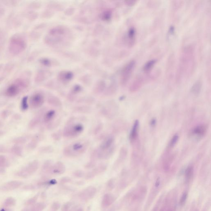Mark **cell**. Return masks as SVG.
Here are the masks:
<instances>
[{"mask_svg": "<svg viewBox=\"0 0 211 211\" xmlns=\"http://www.w3.org/2000/svg\"><path fill=\"white\" fill-rule=\"evenodd\" d=\"M84 130V127L81 123H70L65 128L63 136L65 138H72L78 136Z\"/></svg>", "mask_w": 211, "mask_h": 211, "instance_id": "5", "label": "cell"}, {"mask_svg": "<svg viewBox=\"0 0 211 211\" xmlns=\"http://www.w3.org/2000/svg\"><path fill=\"white\" fill-rule=\"evenodd\" d=\"M56 116V112L54 110L49 111L45 114L44 116L43 121L45 123L50 122L54 119Z\"/></svg>", "mask_w": 211, "mask_h": 211, "instance_id": "17", "label": "cell"}, {"mask_svg": "<svg viewBox=\"0 0 211 211\" xmlns=\"http://www.w3.org/2000/svg\"><path fill=\"white\" fill-rule=\"evenodd\" d=\"M48 102L49 104L54 107H59L62 106V102L60 100L55 96H51L49 98Z\"/></svg>", "mask_w": 211, "mask_h": 211, "instance_id": "19", "label": "cell"}, {"mask_svg": "<svg viewBox=\"0 0 211 211\" xmlns=\"http://www.w3.org/2000/svg\"><path fill=\"white\" fill-rule=\"evenodd\" d=\"M178 136H177V135L174 136V137H173V139H172L171 141V147H174L176 143H177V141H178Z\"/></svg>", "mask_w": 211, "mask_h": 211, "instance_id": "37", "label": "cell"}, {"mask_svg": "<svg viewBox=\"0 0 211 211\" xmlns=\"http://www.w3.org/2000/svg\"><path fill=\"white\" fill-rule=\"evenodd\" d=\"M21 211H30V209H28V208H25L23 209Z\"/></svg>", "mask_w": 211, "mask_h": 211, "instance_id": "45", "label": "cell"}, {"mask_svg": "<svg viewBox=\"0 0 211 211\" xmlns=\"http://www.w3.org/2000/svg\"><path fill=\"white\" fill-rule=\"evenodd\" d=\"M28 46V41L25 36L17 33L12 36L9 41L8 50L10 55L15 56L23 53Z\"/></svg>", "mask_w": 211, "mask_h": 211, "instance_id": "3", "label": "cell"}, {"mask_svg": "<svg viewBox=\"0 0 211 211\" xmlns=\"http://www.w3.org/2000/svg\"><path fill=\"white\" fill-rule=\"evenodd\" d=\"M135 62L131 60L124 67L122 72L121 75V83L125 84L128 82L130 79L132 73L135 68Z\"/></svg>", "mask_w": 211, "mask_h": 211, "instance_id": "6", "label": "cell"}, {"mask_svg": "<svg viewBox=\"0 0 211 211\" xmlns=\"http://www.w3.org/2000/svg\"><path fill=\"white\" fill-rule=\"evenodd\" d=\"M44 97L41 93H37L31 97L30 103L32 108H36L41 107L44 102Z\"/></svg>", "mask_w": 211, "mask_h": 211, "instance_id": "8", "label": "cell"}, {"mask_svg": "<svg viewBox=\"0 0 211 211\" xmlns=\"http://www.w3.org/2000/svg\"><path fill=\"white\" fill-rule=\"evenodd\" d=\"M115 186L114 180L111 178L107 182L106 184V188L108 191H111L113 189Z\"/></svg>", "mask_w": 211, "mask_h": 211, "instance_id": "27", "label": "cell"}, {"mask_svg": "<svg viewBox=\"0 0 211 211\" xmlns=\"http://www.w3.org/2000/svg\"><path fill=\"white\" fill-rule=\"evenodd\" d=\"M160 178H158L156 181V183H155V186H156V187H159V186H160Z\"/></svg>", "mask_w": 211, "mask_h": 211, "instance_id": "43", "label": "cell"}, {"mask_svg": "<svg viewBox=\"0 0 211 211\" xmlns=\"http://www.w3.org/2000/svg\"><path fill=\"white\" fill-rule=\"evenodd\" d=\"M5 39V34L4 32L2 30L0 29V51L2 48Z\"/></svg>", "mask_w": 211, "mask_h": 211, "instance_id": "28", "label": "cell"}, {"mask_svg": "<svg viewBox=\"0 0 211 211\" xmlns=\"http://www.w3.org/2000/svg\"><path fill=\"white\" fill-rule=\"evenodd\" d=\"M193 174V168L192 166L188 167L186 169V182H189L192 178Z\"/></svg>", "mask_w": 211, "mask_h": 211, "instance_id": "24", "label": "cell"}, {"mask_svg": "<svg viewBox=\"0 0 211 211\" xmlns=\"http://www.w3.org/2000/svg\"><path fill=\"white\" fill-rule=\"evenodd\" d=\"M23 183L21 181H12L6 182L0 186V191H9L16 189L20 187Z\"/></svg>", "mask_w": 211, "mask_h": 211, "instance_id": "10", "label": "cell"}, {"mask_svg": "<svg viewBox=\"0 0 211 211\" xmlns=\"http://www.w3.org/2000/svg\"><path fill=\"white\" fill-rule=\"evenodd\" d=\"M194 49L192 46L184 48L181 56L177 77L182 78L183 75H191L194 67Z\"/></svg>", "mask_w": 211, "mask_h": 211, "instance_id": "1", "label": "cell"}, {"mask_svg": "<svg viewBox=\"0 0 211 211\" xmlns=\"http://www.w3.org/2000/svg\"><path fill=\"white\" fill-rule=\"evenodd\" d=\"M46 204L44 203H39L33 204L30 211H43L46 208Z\"/></svg>", "mask_w": 211, "mask_h": 211, "instance_id": "20", "label": "cell"}, {"mask_svg": "<svg viewBox=\"0 0 211 211\" xmlns=\"http://www.w3.org/2000/svg\"><path fill=\"white\" fill-rule=\"evenodd\" d=\"M6 161V159L3 156H0V166L3 165Z\"/></svg>", "mask_w": 211, "mask_h": 211, "instance_id": "41", "label": "cell"}, {"mask_svg": "<svg viewBox=\"0 0 211 211\" xmlns=\"http://www.w3.org/2000/svg\"><path fill=\"white\" fill-rule=\"evenodd\" d=\"M89 145V142L86 140L76 141L66 147L63 151V153L67 157H77L86 151Z\"/></svg>", "mask_w": 211, "mask_h": 211, "instance_id": "4", "label": "cell"}, {"mask_svg": "<svg viewBox=\"0 0 211 211\" xmlns=\"http://www.w3.org/2000/svg\"><path fill=\"white\" fill-rule=\"evenodd\" d=\"M206 128L203 125H200L195 128L193 131L194 134L199 136H203L206 132Z\"/></svg>", "mask_w": 211, "mask_h": 211, "instance_id": "22", "label": "cell"}, {"mask_svg": "<svg viewBox=\"0 0 211 211\" xmlns=\"http://www.w3.org/2000/svg\"><path fill=\"white\" fill-rule=\"evenodd\" d=\"M28 97H25L23 98L22 102V108L23 110H26L28 109Z\"/></svg>", "mask_w": 211, "mask_h": 211, "instance_id": "29", "label": "cell"}, {"mask_svg": "<svg viewBox=\"0 0 211 211\" xmlns=\"http://www.w3.org/2000/svg\"><path fill=\"white\" fill-rule=\"evenodd\" d=\"M65 169L64 164L61 162H58L54 165L51 166L48 173L54 174H61L64 173Z\"/></svg>", "mask_w": 211, "mask_h": 211, "instance_id": "11", "label": "cell"}, {"mask_svg": "<svg viewBox=\"0 0 211 211\" xmlns=\"http://www.w3.org/2000/svg\"><path fill=\"white\" fill-rule=\"evenodd\" d=\"M202 84L200 81H197L191 88V92L195 95H198L201 91Z\"/></svg>", "mask_w": 211, "mask_h": 211, "instance_id": "18", "label": "cell"}, {"mask_svg": "<svg viewBox=\"0 0 211 211\" xmlns=\"http://www.w3.org/2000/svg\"><path fill=\"white\" fill-rule=\"evenodd\" d=\"M73 175L76 178H81L83 177L84 173L82 170H78L74 172Z\"/></svg>", "mask_w": 211, "mask_h": 211, "instance_id": "31", "label": "cell"}, {"mask_svg": "<svg viewBox=\"0 0 211 211\" xmlns=\"http://www.w3.org/2000/svg\"><path fill=\"white\" fill-rule=\"evenodd\" d=\"M138 120H136L133 125V129H132L130 133V138L132 140L135 139L136 138L137 134H138L137 133H138Z\"/></svg>", "mask_w": 211, "mask_h": 211, "instance_id": "23", "label": "cell"}, {"mask_svg": "<svg viewBox=\"0 0 211 211\" xmlns=\"http://www.w3.org/2000/svg\"><path fill=\"white\" fill-rule=\"evenodd\" d=\"M13 152L16 155L20 156L22 154V149L18 147H14L12 150Z\"/></svg>", "mask_w": 211, "mask_h": 211, "instance_id": "36", "label": "cell"}, {"mask_svg": "<svg viewBox=\"0 0 211 211\" xmlns=\"http://www.w3.org/2000/svg\"><path fill=\"white\" fill-rule=\"evenodd\" d=\"M38 161L34 160L29 163L26 168L17 173V175L22 178H26L37 171L38 168Z\"/></svg>", "mask_w": 211, "mask_h": 211, "instance_id": "7", "label": "cell"}, {"mask_svg": "<svg viewBox=\"0 0 211 211\" xmlns=\"http://www.w3.org/2000/svg\"><path fill=\"white\" fill-rule=\"evenodd\" d=\"M16 204V200L13 198L8 197L5 200L3 203V206L6 208H11L14 207Z\"/></svg>", "mask_w": 211, "mask_h": 211, "instance_id": "21", "label": "cell"}, {"mask_svg": "<svg viewBox=\"0 0 211 211\" xmlns=\"http://www.w3.org/2000/svg\"><path fill=\"white\" fill-rule=\"evenodd\" d=\"M5 10L2 4L0 3V17H2L5 14Z\"/></svg>", "mask_w": 211, "mask_h": 211, "instance_id": "38", "label": "cell"}, {"mask_svg": "<svg viewBox=\"0 0 211 211\" xmlns=\"http://www.w3.org/2000/svg\"><path fill=\"white\" fill-rule=\"evenodd\" d=\"M40 120L38 118H36L33 119V120L30 122L29 123L30 128H34L35 126L39 122Z\"/></svg>", "mask_w": 211, "mask_h": 211, "instance_id": "32", "label": "cell"}, {"mask_svg": "<svg viewBox=\"0 0 211 211\" xmlns=\"http://www.w3.org/2000/svg\"><path fill=\"white\" fill-rule=\"evenodd\" d=\"M39 195L38 194L35 195L33 197L31 198L30 199H28L25 202V205H33L35 204L36 202L37 201L38 199Z\"/></svg>", "mask_w": 211, "mask_h": 211, "instance_id": "25", "label": "cell"}, {"mask_svg": "<svg viewBox=\"0 0 211 211\" xmlns=\"http://www.w3.org/2000/svg\"><path fill=\"white\" fill-rule=\"evenodd\" d=\"M97 189L93 186H89L80 193V198L85 201H88L93 198L96 194Z\"/></svg>", "mask_w": 211, "mask_h": 211, "instance_id": "9", "label": "cell"}, {"mask_svg": "<svg viewBox=\"0 0 211 211\" xmlns=\"http://www.w3.org/2000/svg\"><path fill=\"white\" fill-rule=\"evenodd\" d=\"M115 200V198L112 194H106L103 196L102 202V206L103 208H107L113 203Z\"/></svg>", "mask_w": 211, "mask_h": 211, "instance_id": "14", "label": "cell"}, {"mask_svg": "<svg viewBox=\"0 0 211 211\" xmlns=\"http://www.w3.org/2000/svg\"><path fill=\"white\" fill-rule=\"evenodd\" d=\"M102 128H103V125H102V124H99V125H98V128H96V129H95L94 133L97 134V133L100 131L101 129H102Z\"/></svg>", "mask_w": 211, "mask_h": 211, "instance_id": "39", "label": "cell"}, {"mask_svg": "<svg viewBox=\"0 0 211 211\" xmlns=\"http://www.w3.org/2000/svg\"><path fill=\"white\" fill-rule=\"evenodd\" d=\"M61 207L60 203L59 202H55L53 203L51 208L53 211H57Z\"/></svg>", "mask_w": 211, "mask_h": 211, "instance_id": "33", "label": "cell"}, {"mask_svg": "<svg viewBox=\"0 0 211 211\" xmlns=\"http://www.w3.org/2000/svg\"><path fill=\"white\" fill-rule=\"evenodd\" d=\"M71 206H72V203L70 202H67L62 207V211H69Z\"/></svg>", "mask_w": 211, "mask_h": 211, "instance_id": "30", "label": "cell"}, {"mask_svg": "<svg viewBox=\"0 0 211 211\" xmlns=\"http://www.w3.org/2000/svg\"><path fill=\"white\" fill-rule=\"evenodd\" d=\"M70 211H84L83 209L81 208H75V209H73V210Z\"/></svg>", "mask_w": 211, "mask_h": 211, "instance_id": "44", "label": "cell"}, {"mask_svg": "<svg viewBox=\"0 0 211 211\" xmlns=\"http://www.w3.org/2000/svg\"><path fill=\"white\" fill-rule=\"evenodd\" d=\"M114 141L113 137L112 136H108L101 143L98 150L100 151H107L113 147Z\"/></svg>", "mask_w": 211, "mask_h": 211, "instance_id": "13", "label": "cell"}, {"mask_svg": "<svg viewBox=\"0 0 211 211\" xmlns=\"http://www.w3.org/2000/svg\"><path fill=\"white\" fill-rule=\"evenodd\" d=\"M127 3L128 6H133L136 3L137 1H126Z\"/></svg>", "mask_w": 211, "mask_h": 211, "instance_id": "40", "label": "cell"}, {"mask_svg": "<svg viewBox=\"0 0 211 211\" xmlns=\"http://www.w3.org/2000/svg\"><path fill=\"white\" fill-rule=\"evenodd\" d=\"M29 78L28 72H24L17 77L8 87L5 92L6 95L9 97H15L27 88L29 85Z\"/></svg>", "mask_w": 211, "mask_h": 211, "instance_id": "2", "label": "cell"}, {"mask_svg": "<svg viewBox=\"0 0 211 211\" xmlns=\"http://www.w3.org/2000/svg\"><path fill=\"white\" fill-rule=\"evenodd\" d=\"M0 211H13V210L10 209V208L4 207V208H3L0 209Z\"/></svg>", "mask_w": 211, "mask_h": 211, "instance_id": "42", "label": "cell"}, {"mask_svg": "<svg viewBox=\"0 0 211 211\" xmlns=\"http://www.w3.org/2000/svg\"><path fill=\"white\" fill-rule=\"evenodd\" d=\"M90 108L88 107L83 106V107H77L76 108V111L81 113H88L90 112Z\"/></svg>", "mask_w": 211, "mask_h": 211, "instance_id": "26", "label": "cell"}, {"mask_svg": "<svg viewBox=\"0 0 211 211\" xmlns=\"http://www.w3.org/2000/svg\"><path fill=\"white\" fill-rule=\"evenodd\" d=\"M136 30L134 28H129L127 35L128 43V46H134L135 42Z\"/></svg>", "mask_w": 211, "mask_h": 211, "instance_id": "15", "label": "cell"}, {"mask_svg": "<svg viewBox=\"0 0 211 211\" xmlns=\"http://www.w3.org/2000/svg\"><path fill=\"white\" fill-rule=\"evenodd\" d=\"M187 193L186 192L184 193L182 195V197H181L180 200V204L181 205H183L185 202H186V199L187 198Z\"/></svg>", "mask_w": 211, "mask_h": 211, "instance_id": "34", "label": "cell"}, {"mask_svg": "<svg viewBox=\"0 0 211 211\" xmlns=\"http://www.w3.org/2000/svg\"><path fill=\"white\" fill-rule=\"evenodd\" d=\"M156 62L157 60L156 59H152L147 62L143 66V72L146 74L149 73L154 67Z\"/></svg>", "mask_w": 211, "mask_h": 211, "instance_id": "16", "label": "cell"}, {"mask_svg": "<svg viewBox=\"0 0 211 211\" xmlns=\"http://www.w3.org/2000/svg\"><path fill=\"white\" fill-rule=\"evenodd\" d=\"M3 67V64H0V72H1V70L2 69Z\"/></svg>", "mask_w": 211, "mask_h": 211, "instance_id": "46", "label": "cell"}, {"mask_svg": "<svg viewBox=\"0 0 211 211\" xmlns=\"http://www.w3.org/2000/svg\"><path fill=\"white\" fill-rule=\"evenodd\" d=\"M71 178L68 177H64L61 178L60 181V183L61 184H64L69 183L71 182Z\"/></svg>", "mask_w": 211, "mask_h": 211, "instance_id": "35", "label": "cell"}, {"mask_svg": "<svg viewBox=\"0 0 211 211\" xmlns=\"http://www.w3.org/2000/svg\"><path fill=\"white\" fill-rule=\"evenodd\" d=\"M15 65L13 63L8 64L3 67L0 72V83L8 76L14 69Z\"/></svg>", "mask_w": 211, "mask_h": 211, "instance_id": "12", "label": "cell"}]
</instances>
